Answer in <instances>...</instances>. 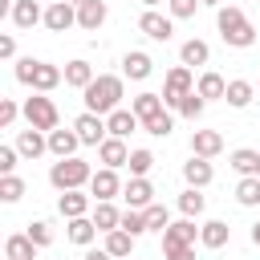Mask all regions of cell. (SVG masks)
Returning a JSON list of instances; mask_svg holds the SVG:
<instances>
[{
	"label": "cell",
	"instance_id": "46",
	"mask_svg": "<svg viewBox=\"0 0 260 260\" xmlns=\"http://www.w3.org/2000/svg\"><path fill=\"white\" fill-rule=\"evenodd\" d=\"M167 260H195V248H175V252H162Z\"/></svg>",
	"mask_w": 260,
	"mask_h": 260
},
{
	"label": "cell",
	"instance_id": "4",
	"mask_svg": "<svg viewBox=\"0 0 260 260\" xmlns=\"http://www.w3.org/2000/svg\"><path fill=\"white\" fill-rule=\"evenodd\" d=\"M89 179H93V171H89V162L85 158H57L53 167H49V183L57 187V191H81V187H89Z\"/></svg>",
	"mask_w": 260,
	"mask_h": 260
},
{
	"label": "cell",
	"instance_id": "52",
	"mask_svg": "<svg viewBox=\"0 0 260 260\" xmlns=\"http://www.w3.org/2000/svg\"><path fill=\"white\" fill-rule=\"evenodd\" d=\"M65 4H73V8H77V4H85V0H65Z\"/></svg>",
	"mask_w": 260,
	"mask_h": 260
},
{
	"label": "cell",
	"instance_id": "16",
	"mask_svg": "<svg viewBox=\"0 0 260 260\" xmlns=\"http://www.w3.org/2000/svg\"><path fill=\"white\" fill-rule=\"evenodd\" d=\"M77 146H81L77 130H61V126H57V130L49 134V154H53V158H73Z\"/></svg>",
	"mask_w": 260,
	"mask_h": 260
},
{
	"label": "cell",
	"instance_id": "6",
	"mask_svg": "<svg viewBox=\"0 0 260 260\" xmlns=\"http://www.w3.org/2000/svg\"><path fill=\"white\" fill-rule=\"evenodd\" d=\"M191 89H195V73H191L187 65H175V69L167 73V81H162V102H167L171 110H179V102H183Z\"/></svg>",
	"mask_w": 260,
	"mask_h": 260
},
{
	"label": "cell",
	"instance_id": "1",
	"mask_svg": "<svg viewBox=\"0 0 260 260\" xmlns=\"http://www.w3.org/2000/svg\"><path fill=\"white\" fill-rule=\"evenodd\" d=\"M81 98H85V110H89V114L110 118L114 110H122V77H114V73H98L93 85L81 89Z\"/></svg>",
	"mask_w": 260,
	"mask_h": 260
},
{
	"label": "cell",
	"instance_id": "36",
	"mask_svg": "<svg viewBox=\"0 0 260 260\" xmlns=\"http://www.w3.org/2000/svg\"><path fill=\"white\" fill-rule=\"evenodd\" d=\"M126 167H130V179H146L150 167H154V154L138 146V150H130V162H126Z\"/></svg>",
	"mask_w": 260,
	"mask_h": 260
},
{
	"label": "cell",
	"instance_id": "5",
	"mask_svg": "<svg viewBox=\"0 0 260 260\" xmlns=\"http://www.w3.org/2000/svg\"><path fill=\"white\" fill-rule=\"evenodd\" d=\"M24 118H28V126H32V130H45V134H53V130H57V122H61V114H57L53 98H45V93H32V98L24 102Z\"/></svg>",
	"mask_w": 260,
	"mask_h": 260
},
{
	"label": "cell",
	"instance_id": "38",
	"mask_svg": "<svg viewBox=\"0 0 260 260\" xmlns=\"http://www.w3.org/2000/svg\"><path fill=\"white\" fill-rule=\"evenodd\" d=\"M24 195V179L20 175H0V199L4 203H16Z\"/></svg>",
	"mask_w": 260,
	"mask_h": 260
},
{
	"label": "cell",
	"instance_id": "33",
	"mask_svg": "<svg viewBox=\"0 0 260 260\" xmlns=\"http://www.w3.org/2000/svg\"><path fill=\"white\" fill-rule=\"evenodd\" d=\"M236 203L240 207H256L260 203V175H244L236 183Z\"/></svg>",
	"mask_w": 260,
	"mask_h": 260
},
{
	"label": "cell",
	"instance_id": "11",
	"mask_svg": "<svg viewBox=\"0 0 260 260\" xmlns=\"http://www.w3.org/2000/svg\"><path fill=\"white\" fill-rule=\"evenodd\" d=\"M73 24H77V8H73V4L53 0V4L45 8V28H49V32H65V28H73Z\"/></svg>",
	"mask_w": 260,
	"mask_h": 260
},
{
	"label": "cell",
	"instance_id": "34",
	"mask_svg": "<svg viewBox=\"0 0 260 260\" xmlns=\"http://www.w3.org/2000/svg\"><path fill=\"white\" fill-rule=\"evenodd\" d=\"M252 81H244V77H236V81H228V106H236V110H244V106H252Z\"/></svg>",
	"mask_w": 260,
	"mask_h": 260
},
{
	"label": "cell",
	"instance_id": "30",
	"mask_svg": "<svg viewBox=\"0 0 260 260\" xmlns=\"http://www.w3.org/2000/svg\"><path fill=\"white\" fill-rule=\"evenodd\" d=\"M162 93H138L134 102H130V110L138 114V122H146V118H154V114H162Z\"/></svg>",
	"mask_w": 260,
	"mask_h": 260
},
{
	"label": "cell",
	"instance_id": "29",
	"mask_svg": "<svg viewBox=\"0 0 260 260\" xmlns=\"http://www.w3.org/2000/svg\"><path fill=\"white\" fill-rule=\"evenodd\" d=\"M106 252L114 256V260H130V252H134V236L130 232H106Z\"/></svg>",
	"mask_w": 260,
	"mask_h": 260
},
{
	"label": "cell",
	"instance_id": "47",
	"mask_svg": "<svg viewBox=\"0 0 260 260\" xmlns=\"http://www.w3.org/2000/svg\"><path fill=\"white\" fill-rule=\"evenodd\" d=\"M12 53H16V41H12V37H0V57H4V61H8V57H12Z\"/></svg>",
	"mask_w": 260,
	"mask_h": 260
},
{
	"label": "cell",
	"instance_id": "21",
	"mask_svg": "<svg viewBox=\"0 0 260 260\" xmlns=\"http://www.w3.org/2000/svg\"><path fill=\"white\" fill-rule=\"evenodd\" d=\"M41 20H45V8L37 0H12V24L16 28H32Z\"/></svg>",
	"mask_w": 260,
	"mask_h": 260
},
{
	"label": "cell",
	"instance_id": "43",
	"mask_svg": "<svg viewBox=\"0 0 260 260\" xmlns=\"http://www.w3.org/2000/svg\"><path fill=\"white\" fill-rule=\"evenodd\" d=\"M167 8H171V16H175V20H187V16H195L199 0H167Z\"/></svg>",
	"mask_w": 260,
	"mask_h": 260
},
{
	"label": "cell",
	"instance_id": "50",
	"mask_svg": "<svg viewBox=\"0 0 260 260\" xmlns=\"http://www.w3.org/2000/svg\"><path fill=\"white\" fill-rule=\"evenodd\" d=\"M199 4H207V8H223V0H199Z\"/></svg>",
	"mask_w": 260,
	"mask_h": 260
},
{
	"label": "cell",
	"instance_id": "32",
	"mask_svg": "<svg viewBox=\"0 0 260 260\" xmlns=\"http://www.w3.org/2000/svg\"><path fill=\"white\" fill-rule=\"evenodd\" d=\"M4 256L8 260H37V244L28 236H8L4 240Z\"/></svg>",
	"mask_w": 260,
	"mask_h": 260
},
{
	"label": "cell",
	"instance_id": "35",
	"mask_svg": "<svg viewBox=\"0 0 260 260\" xmlns=\"http://www.w3.org/2000/svg\"><path fill=\"white\" fill-rule=\"evenodd\" d=\"M203 207H207V199L199 195V187H187V191L179 195V211H183L187 219H199V215H203Z\"/></svg>",
	"mask_w": 260,
	"mask_h": 260
},
{
	"label": "cell",
	"instance_id": "51",
	"mask_svg": "<svg viewBox=\"0 0 260 260\" xmlns=\"http://www.w3.org/2000/svg\"><path fill=\"white\" fill-rule=\"evenodd\" d=\"M142 4H146V8H154V4H162V0H142Z\"/></svg>",
	"mask_w": 260,
	"mask_h": 260
},
{
	"label": "cell",
	"instance_id": "15",
	"mask_svg": "<svg viewBox=\"0 0 260 260\" xmlns=\"http://www.w3.org/2000/svg\"><path fill=\"white\" fill-rule=\"evenodd\" d=\"M150 69H154V61H150V53H142V49H130V53L122 57V73H126L130 81H146Z\"/></svg>",
	"mask_w": 260,
	"mask_h": 260
},
{
	"label": "cell",
	"instance_id": "12",
	"mask_svg": "<svg viewBox=\"0 0 260 260\" xmlns=\"http://www.w3.org/2000/svg\"><path fill=\"white\" fill-rule=\"evenodd\" d=\"M122 199H126V207L146 211V207L154 203V187H150V179H130V183L122 187Z\"/></svg>",
	"mask_w": 260,
	"mask_h": 260
},
{
	"label": "cell",
	"instance_id": "42",
	"mask_svg": "<svg viewBox=\"0 0 260 260\" xmlns=\"http://www.w3.org/2000/svg\"><path fill=\"white\" fill-rule=\"evenodd\" d=\"M203 106H207V102H203V98H199V89H191V93H187V98H183V102H179V114H183V118H191V122H195V118H199V114H203Z\"/></svg>",
	"mask_w": 260,
	"mask_h": 260
},
{
	"label": "cell",
	"instance_id": "2",
	"mask_svg": "<svg viewBox=\"0 0 260 260\" xmlns=\"http://www.w3.org/2000/svg\"><path fill=\"white\" fill-rule=\"evenodd\" d=\"M215 28H219L223 45H232V49L256 45V28H252V20L244 16V8H236V4H223V8L215 12Z\"/></svg>",
	"mask_w": 260,
	"mask_h": 260
},
{
	"label": "cell",
	"instance_id": "39",
	"mask_svg": "<svg viewBox=\"0 0 260 260\" xmlns=\"http://www.w3.org/2000/svg\"><path fill=\"white\" fill-rule=\"evenodd\" d=\"M142 215H146V228H150V232H167V228H171V211H167L162 203H150Z\"/></svg>",
	"mask_w": 260,
	"mask_h": 260
},
{
	"label": "cell",
	"instance_id": "23",
	"mask_svg": "<svg viewBox=\"0 0 260 260\" xmlns=\"http://www.w3.org/2000/svg\"><path fill=\"white\" fill-rule=\"evenodd\" d=\"M89 199H93V195H85V191H61L57 211H61L65 219H81V215L89 211Z\"/></svg>",
	"mask_w": 260,
	"mask_h": 260
},
{
	"label": "cell",
	"instance_id": "26",
	"mask_svg": "<svg viewBox=\"0 0 260 260\" xmlns=\"http://www.w3.org/2000/svg\"><path fill=\"white\" fill-rule=\"evenodd\" d=\"M65 85H73V89H89V85H93V65L81 61V57L69 61V65H65Z\"/></svg>",
	"mask_w": 260,
	"mask_h": 260
},
{
	"label": "cell",
	"instance_id": "49",
	"mask_svg": "<svg viewBox=\"0 0 260 260\" xmlns=\"http://www.w3.org/2000/svg\"><path fill=\"white\" fill-rule=\"evenodd\" d=\"M252 244L260 248V223H252Z\"/></svg>",
	"mask_w": 260,
	"mask_h": 260
},
{
	"label": "cell",
	"instance_id": "37",
	"mask_svg": "<svg viewBox=\"0 0 260 260\" xmlns=\"http://www.w3.org/2000/svg\"><path fill=\"white\" fill-rule=\"evenodd\" d=\"M142 130H146V134H154V138H167V134L175 130V118H171V114L162 110V114H154V118H146V122H142Z\"/></svg>",
	"mask_w": 260,
	"mask_h": 260
},
{
	"label": "cell",
	"instance_id": "41",
	"mask_svg": "<svg viewBox=\"0 0 260 260\" xmlns=\"http://www.w3.org/2000/svg\"><path fill=\"white\" fill-rule=\"evenodd\" d=\"M24 236H28V240H32V244H37V248H49V244H53V228H49V223H45V219H32V223H28V232H24Z\"/></svg>",
	"mask_w": 260,
	"mask_h": 260
},
{
	"label": "cell",
	"instance_id": "48",
	"mask_svg": "<svg viewBox=\"0 0 260 260\" xmlns=\"http://www.w3.org/2000/svg\"><path fill=\"white\" fill-rule=\"evenodd\" d=\"M81 260H114V256H110V252H106V248H102V252H98V248H89V252H85V256H81Z\"/></svg>",
	"mask_w": 260,
	"mask_h": 260
},
{
	"label": "cell",
	"instance_id": "3",
	"mask_svg": "<svg viewBox=\"0 0 260 260\" xmlns=\"http://www.w3.org/2000/svg\"><path fill=\"white\" fill-rule=\"evenodd\" d=\"M16 81L20 85H32V93H49L65 81V69L49 65V61H32V57H20L16 61Z\"/></svg>",
	"mask_w": 260,
	"mask_h": 260
},
{
	"label": "cell",
	"instance_id": "7",
	"mask_svg": "<svg viewBox=\"0 0 260 260\" xmlns=\"http://www.w3.org/2000/svg\"><path fill=\"white\" fill-rule=\"evenodd\" d=\"M73 130H77L81 146H102V142L110 138V130H106V118H98V114H89V110L73 118Z\"/></svg>",
	"mask_w": 260,
	"mask_h": 260
},
{
	"label": "cell",
	"instance_id": "17",
	"mask_svg": "<svg viewBox=\"0 0 260 260\" xmlns=\"http://www.w3.org/2000/svg\"><path fill=\"white\" fill-rule=\"evenodd\" d=\"M219 150H223V134H219V130H195V134H191V154L215 158Z\"/></svg>",
	"mask_w": 260,
	"mask_h": 260
},
{
	"label": "cell",
	"instance_id": "8",
	"mask_svg": "<svg viewBox=\"0 0 260 260\" xmlns=\"http://www.w3.org/2000/svg\"><path fill=\"white\" fill-rule=\"evenodd\" d=\"M122 179H118V171H110V167H102V171H93V179H89V195H93V203H110L114 195H122Z\"/></svg>",
	"mask_w": 260,
	"mask_h": 260
},
{
	"label": "cell",
	"instance_id": "14",
	"mask_svg": "<svg viewBox=\"0 0 260 260\" xmlns=\"http://www.w3.org/2000/svg\"><path fill=\"white\" fill-rule=\"evenodd\" d=\"M183 179H187V187H207L211 179H215V171H211V158H199V154H191L187 162H183Z\"/></svg>",
	"mask_w": 260,
	"mask_h": 260
},
{
	"label": "cell",
	"instance_id": "20",
	"mask_svg": "<svg viewBox=\"0 0 260 260\" xmlns=\"http://www.w3.org/2000/svg\"><path fill=\"white\" fill-rule=\"evenodd\" d=\"M102 24H106V0H85V4H77V28L98 32Z\"/></svg>",
	"mask_w": 260,
	"mask_h": 260
},
{
	"label": "cell",
	"instance_id": "45",
	"mask_svg": "<svg viewBox=\"0 0 260 260\" xmlns=\"http://www.w3.org/2000/svg\"><path fill=\"white\" fill-rule=\"evenodd\" d=\"M16 158H20L16 146H0V175H12L16 171Z\"/></svg>",
	"mask_w": 260,
	"mask_h": 260
},
{
	"label": "cell",
	"instance_id": "18",
	"mask_svg": "<svg viewBox=\"0 0 260 260\" xmlns=\"http://www.w3.org/2000/svg\"><path fill=\"white\" fill-rule=\"evenodd\" d=\"M98 158H102V167H110V171H118V167H126V162H130V150H126V138H106V142L98 146Z\"/></svg>",
	"mask_w": 260,
	"mask_h": 260
},
{
	"label": "cell",
	"instance_id": "44",
	"mask_svg": "<svg viewBox=\"0 0 260 260\" xmlns=\"http://www.w3.org/2000/svg\"><path fill=\"white\" fill-rule=\"evenodd\" d=\"M16 114H20V106H16L12 98H0V126H4V130L16 122Z\"/></svg>",
	"mask_w": 260,
	"mask_h": 260
},
{
	"label": "cell",
	"instance_id": "19",
	"mask_svg": "<svg viewBox=\"0 0 260 260\" xmlns=\"http://www.w3.org/2000/svg\"><path fill=\"white\" fill-rule=\"evenodd\" d=\"M228 240H232V228H228L223 219H207V223H199V244H203V248L219 252Z\"/></svg>",
	"mask_w": 260,
	"mask_h": 260
},
{
	"label": "cell",
	"instance_id": "22",
	"mask_svg": "<svg viewBox=\"0 0 260 260\" xmlns=\"http://www.w3.org/2000/svg\"><path fill=\"white\" fill-rule=\"evenodd\" d=\"M138 126H142V122H138V114H134V110H114V114L106 118V130H110V138H130Z\"/></svg>",
	"mask_w": 260,
	"mask_h": 260
},
{
	"label": "cell",
	"instance_id": "24",
	"mask_svg": "<svg viewBox=\"0 0 260 260\" xmlns=\"http://www.w3.org/2000/svg\"><path fill=\"white\" fill-rule=\"evenodd\" d=\"M195 89H199V98L203 102H219V98H228V81L215 73V69H207V73H199V81H195Z\"/></svg>",
	"mask_w": 260,
	"mask_h": 260
},
{
	"label": "cell",
	"instance_id": "31",
	"mask_svg": "<svg viewBox=\"0 0 260 260\" xmlns=\"http://www.w3.org/2000/svg\"><path fill=\"white\" fill-rule=\"evenodd\" d=\"M93 223H98V232H118V223H122V211L114 207V203H93V215H89Z\"/></svg>",
	"mask_w": 260,
	"mask_h": 260
},
{
	"label": "cell",
	"instance_id": "25",
	"mask_svg": "<svg viewBox=\"0 0 260 260\" xmlns=\"http://www.w3.org/2000/svg\"><path fill=\"white\" fill-rule=\"evenodd\" d=\"M179 61H183L187 69H195V65H207V61H211V49H207V41H199V37L183 41V49H179Z\"/></svg>",
	"mask_w": 260,
	"mask_h": 260
},
{
	"label": "cell",
	"instance_id": "9",
	"mask_svg": "<svg viewBox=\"0 0 260 260\" xmlns=\"http://www.w3.org/2000/svg\"><path fill=\"white\" fill-rule=\"evenodd\" d=\"M138 28L150 37V41H171L175 37V16H162V12H154V8H146L142 16H138Z\"/></svg>",
	"mask_w": 260,
	"mask_h": 260
},
{
	"label": "cell",
	"instance_id": "27",
	"mask_svg": "<svg viewBox=\"0 0 260 260\" xmlns=\"http://www.w3.org/2000/svg\"><path fill=\"white\" fill-rule=\"evenodd\" d=\"M232 171H240V179L244 175H260V150H248V146H240V150H232Z\"/></svg>",
	"mask_w": 260,
	"mask_h": 260
},
{
	"label": "cell",
	"instance_id": "10",
	"mask_svg": "<svg viewBox=\"0 0 260 260\" xmlns=\"http://www.w3.org/2000/svg\"><path fill=\"white\" fill-rule=\"evenodd\" d=\"M195 240H199L195 219H179V223H171V228L162 232V252H175V248H195Z\"/></svg>",
	"mask_w": 260,
	"mask_h": 260
},
{
	"label": "cell",
	"instance_id": "40",
	"mask_svg": "<svg viewBox=\"0 0 260 260\" xmlns=\"http://www.w3.org/2000/svg\"><path fill=\"white\" fill-rule=\"evenodd\" d=\"M118 228H122V232H130L134 240H138L142 232H150V228H146V215H142V211H134V207H126V211H122V223H118Z\"/></svg>",
	"mask_w": 260,
	"mask_h": 260
},
{
	"label": "cell",
	"instance_id": "28",
	"mask_svg": "<svg viewBox=\"0 0 260 260\" xmlns=\"http://www.w3.org/2000/svg\"><path fill=\"white\" fill-rule=\"evenodd\" d=\"M65 236H69L73 244H81V248H89V244H93V236H98V223H93L89 215H81V219H69V228H65Z\"/></svg>",
	"mask_w": 260,
	"mask_h": 260
},
{
	"label": "cell",
	"instance_id": "13",
	"mask_svg": "<svg viewBox=\"0 0 260 260\" xmlns=\"http://www.w3.org/2000/svg\"><path fill=\"white\" fill-rule=\"evenodd\" d=\"M16 150H20V158H41L45 150H49V134L45 130H20L16 134Z\"/></svg>",
	"mask_w": 260,
	"mask_h": 260
}]
</instances>
